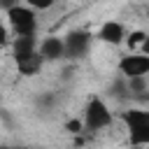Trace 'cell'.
<instances>
[{
	"label": "cell",
	"mask_w": 149,
	"mask_h": 149,
	"mask_svg": "<svg viewBox=\"0 0 149 149\" xmlns=\"http://www.w3.org/2000/svg\"><path fill=\"white\" fill-rule=\"evenodd\" d=\"M121 121L128 130V142L133 147H149V109L130 107L121 112Z\"/></svg>",
	"instance_id": "6da1fadb"
},
{
	"label": "cell",
	"mask_w": 149,
	"mask_h": 149,
	"mask_svg": "<svg viewBox=\"0 0 149 149\" xmlns=\"http://www.w3.org/2000/svg\"><path fill=\"white\" fill-rule=\"evenodd\" d=\"M112 119H114V116H112L107 102H105L100 95L88 98V102H86V107H84V116H81V121H84V133H98V130L107 128V126L112 123Z\"/></svg>",
	"instance_id": "7a4b0ae2"
},
{
	"label": "cell",
	"mask_w": 149,
	"mask_h": 149,
	"mask_svg": "<svg viewBox=\"0 0 149 149\" xmlns=\"http://www.w3.org/2000/svg\"><path fill=\"white\" fill-rule=\"evenodd\" d=\"M7 21H9V28H12V33L16 37L37 33V14H35V9H30L26 5H19V7L9 9L7 12Z\"/></svg>",
	"instance_id": "3957f363"
},
{
	"label": "cell",
	"mask_w": 149,
	"mask_h": 149,
	"mask_svg": "<svg viewBox=\"0 0 149 149\" xmlns=\"http://www.w3.org/2000/svg\"><path fill=\"white\" fill-rule=\"evenodd\" d=\"M63 40H65V58L72 61V63H77V61H81V58L88 56L93 35L88 30H81L79 28V30H70Z\"/></svg>",
	"instance_id": "277c9868"
},
{
	"label": "cell",
	"mask_w": 149,
	"mask_h": 149,
	"mask_svg": "<svg viewBox=\"0 0 149 149\" xmlns=\"http://www.w3.org/2000/svg\"><path fill=\"white\" fill-rule=\"evenodd\" d=\"M119 74H123L126 79L133 77H147L149 74V56L144 54H126L119 61Z\"/></svg>",
	"instance_id": "5b68a950"
},
{
	"label": "cell",
	"mask_w": 149,
	"mask_h": 149,
	"mask_svg": "<svg viewBox=\"0 0 149 149\" xmlns=\"http://www.w3.org/2000/svg\"><path fill=\"white\" fill-rule=\"evenodd\" d=\"M40 56L44 58V63H56V61H63L65 58V40L58 37V35H49L40 42L37 47Z\"/></svg>",
	"instance_id": "8992f818"
},
{
	"label": "cell",
	"mask_w": 149,
	"mask_h": 149,
	"mask_svg": "<svg viewBox=\"0 0 149 149\" xmlns=\"http://www.w3.org/2000/svg\"><path fill=\"white\" fill-rule=\"evenodd\" d=\"M95 37H98L100 42H105V44L119 47V44L126 42V28H123V23H119V21H105V23L100 26V30H98Z\"/></svg>",
	"instance_id": "52a82bcc"
},
{
	"label": "cell",
	"mask_w": 149,
	"mask_h": 149,
	"mask_svg": "<svg viewBox=\"0 0 149 149\" xmlns=\"http://www.w3.org/2000/svg\"><path fill=\"white\" fill-rule=\"evenodd\" d=\"M37 37L35 35H19V37H14L12 40V56H14V63H19V61H23V58H28V56H33L35 51H37Z\"/></svg>",
	"instance_id": "ba28073f"
},
{
	"label": "cell",
	"mask_w": 149,
	"mask_h": 149,
	"mask_svg": "<svg viewBox=\"0 0 149 149\" xmlns=\"http://www.w3.org/2000/svg\"><path fill=\"white\" fill-rule=\"evenodd\" d=\"M42 68H44V58L40 56V51H35L33 56H28V58H23V61L16 63V70L23 77H35V74L42 72Z\"/></svg>",
	"instance_id": "9c48e42d"
},
{
	"label": "cell",
	"mask_w": 149,
	"mask_h": 149,
	"mask_svg": "<svg viewBox=\"0 0 149 149\" xmlns=\"http://www.w3.org/2000/svg\"><path fill=\"white\" fill-rule=\"evenodd\" d=\"M107 95L119 100V102H126L130 98V91H128V79L123 74H116L109 84H107Z\"/></svg>",
	"instance_id": "30bf717a"
},
{
	"label": "cell",
	"mask_w": 149,
	"mask_h": 149,
	"mask_svg": "<svg viewBox=\"0 0 149 149\" xmlns=\"http://www.w3.org/2000/svg\"><path fill=\"white\" fill-rule=\"evenodd\" d=\"M128 91H130V98H144V93L149 91L147 77H133V79H128Z\"/></svg>",
	"instance_id": "8fae6325"
},
{
	"label": "cell",
	"mask_w": 149,
	"mask_h": 149,
	"mask_svg": "<svg viewBox=\"0 0 149 149\" xmlns=\"http://www.w3.org/2000/svg\"><path fill=\"white\" fill-rule=\"evenodd\" d=\"M56 93H51V91H47V93H42V95H37V100H35V105L42 109V112H51L54 107H56Z\"/></svg>",
	"instance_id": "7c38bea8"
},
{
	"label": "cell",
	"mask_w": 149,
	"mask_h": 149,
	"mask_svg": "<svg viewBox=\"0 0 149 149\" xmlns=\"http://www.w3.org/2000/svg\"><path fill=\"white\" fill-rule=\"evenodd\" d=\"M144 37H147L144 30H130V35H126V44H128V49H130V51L140 49L142 42H144Z\"/></svg>",
	"instance_id": "4fadbf2b"
},
{
	"label": "cell",
	"mask_w": 149,
	"mask_h": 149,
	"mask_svg": "<svg viewBox=\"0 0 149 149\" xmlns=\"http://www.w3.org/2000/svg\"><path fill=\"white\" fill-rule=\"evenodd\" d=\"M23 2H26V7H30L35 12H47L56 5V0H23Z\"/></svg>",
	"instance_id": "5bb4252c"
},
{
	"label": "cell",
	"mask_w": 149,
	"mask_h": 149,
	"mask_svg": "<svg viewBox=\"0 0 149 149\" xmlns=\"http://www.w3.org/2000/svg\"><path fill=\"white\" fill-rule=\"evenodd\" d=\"M65 130L72 133V135H79V133H84V121H79V119H70V121L65 123Z\"/></svg>",
	"instance_id": "9a60e30c"
},
{
	"label": "cell",
	"mask_w": 149,
	"mask_h": 149,
	"mask_svg": "<svg viewBox=\"0 0 149 149\" xmlns=\"http://www.w3.org/2000/svg\"><path fill=\"white\" fill-rule=\"evenodd\" d=\"M74 72H77V68H74V63H70V65H65L61 70V79L63 81H70V79H74Z\"/></svg>",
	"instance_id": "2e32d148"
},
{
	"label": "cell",
	"mask_w": 149,
	"mask_h": 149,
	"mask_svg": "<svg viewBox=\"0 0 149 149\" xmlns=\"http://www.w3.org/2000/svg\"><path fill=\"white\" fill-rule=\"evenodd\" d=\"M7 44H9V30H7V26L0 21V49L7 47Z\"/></svg>",
	"instance_id": "e0dca14e"
},
{
	"label": "cell",
	"mask_w": 149,
	"mask_h": 149,
	"mask_svg": "<svg viewBox=\"0 0 149 149\" xmlns=\"http://www.w3.org/2000/svg\"><path fill=\"white\" fill-rule=\"evenodd\" d=\"M0 119H2V123H5L7 128H12V126H14V119H12L9 109H5V107H0Z\"/></svg>",
	"instance_id": "ac0fdd59"
},
{
	"label": "cell",
	"mask_w": 149,
	"mask_h": 149,
	"mask_svg": "<svg viewBox=\"0 0 149 149\" xmlns=\"http://www.w3.org/2000/svg\"><path fill=\"white\" fill-rule=\"evenodd\" d=\"M19 5H21V0H0V9L2 12H9V9L19 7Z\"/></svg>",
	"instance_id": "d6986e66"
},
{
	"label": "cell",
	"mask_w": 149,
	"mask_h": 149,
	"mask_svg": "<svg viewBox=\"0 0 149 149\" xmlns=\"http://www.w3.org/2000/svg\"><path fill=\"white\" fill-rule=\"evenodd\" d=\"M140 54L149 56V33H147V37H144V42H142V47H140Z\"/></svg>",
	"instance_id": "ffe728a7"
},
{
	"label": "cell",
	"mask_w": 149,
	"mask_h": 149,
	"mask_svg": "<svg viewBox=\"0 0 149 149\" xmlns=\"http://www.w3.org/2000/svg\"><path fill=\"white\" fill-rule=\"evenodd\" d=\"M0 149H21V147H9V144H0Z\"/></svg>",
	"instance_id": "44dd1931"
},
{
	"label": "cell",
	"mask_w": 149,
	"mask_h": 149,
	"mask_svg": "<svg viewBox=\"0 0 149 149\" xmlns=\"http://www.w3.org/2000/svg\"><path fill=\"white\" fill-rule=\"evenodd\" d=\"M142 100H149V91H147V93H144V98H142Z\"/></svg>",
	"instance_id": "7402d4cb"
}]
</instances>
